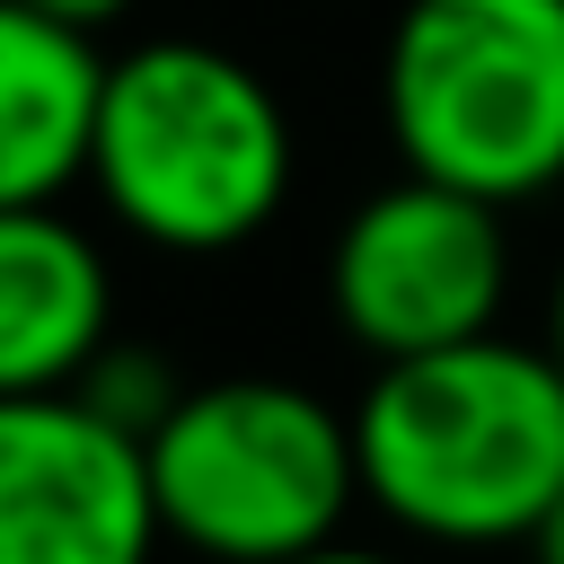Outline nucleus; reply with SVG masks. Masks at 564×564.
<instances>
[{
    "label": "nucleus",
    "mask_w": 564,
    "mask_h": 564,
    "mask_svg": "<svg viewBox=\"0 0 564 564\" xmlns=\"http://www.w3.org/2000/svg\"><path fill=\"white\" fill-rule=\"evenodd\" d=\"M379 123L405 176L538 203L564 185V0H405L379 44Z\"/></svg>",
    "instance_id": "obj_3"
},
{
    "label": "nucleus",
    "mask_w": 564,
    "mask_h": 564,
    "mask_svg": "<svg viewBox=\"0 0 564 564\" xmlns=\"http://www.w3.org/2000/svg\"><path fill=\"white\" fill-rule=\"evenodd\" d=\"M291 564H405V555H388V546H352V538H335V546H317V555H291Z\"/></svg>",
    "instance_id": "obj_11"
},
{
    "label": "nucleus",
    "mask_w": 564,
    "mask_h": 564,
    "mask_svg": "<svg viewBox=\"0 0 564 564\" xmlns=\"http://www.w3.org/2000/svg\"><path fill=\"white\" fill-rule=\"evenodd\" d=\"M546 352L564 361V273H555V291H546Z\"/></svg>",
    "instance_id": "obj_13"
},
{
    "label": "nucleus",
    "mask_w": 564,
    "mask_h": 564,
    "mask_svg": "<svg viewBox=\"0 0 564 564\" xmlns=\"http://www.w3.org/2000/svg\"><path fill=\"white\" fill-rule=\"evenodd\" d=\"M159 538L150 432L79 388L0 397V564H150Z\"/></svg>",
    "instance_id": "obj_6"
},
{
    "label": "nucleus",
    "mask_w": 564,
    "mask_h": 564,
    "mask_svg": "<svg viewBox=\"0 0 564 564\" xmlns=\"http://www.w3.org/2000/svg\"><path fill=\"white\" fill-rule=\"evenodd\" d=\"M291 106L256 62L203 35H141L106 70L88 185L141 247L229 256L291 203Z\"/></svg>",
    "instance_id": "obj_2"
},
{
    "label": "nucleus",
    "mask_w": 564,
    "mask_h": 564,
    "mask_svg": "<svg viewBox=\"0 0 564 564\" xmlns=\"http://www.w3.org/2000/svg\"><path fill=\"white\" fill-rule=\"evenodd\" d=\"M106 70L115 62L97 53V26L0 0V212L62 203L88 176Z\"/></svg>",
    "instance_id": "obj_8"
},
{
    "label": "nucleus",
    "mask_w": 564,
    "mask_h": 564,
    "mask_svg": "<svg viewBox=\"0 0 564 564\" xmlns=\"http://www.w3.org/2000/svg\"><path fill=\"white\" fill-rule=\"evenodd\" d=\"M511 300V238L502 203L397 176L361 194L326 247V308L370 361H414L441 344L494 335Z\"/></svg>",
    "instance_id": "obj_5"
},
{
    "label": "nucleus",
    "mask_w": 564,
    "mask_h": 564,
    "mask_svg": "<svg viewBox=\"0 0 564 564\" xmlns=\"http://www.w3.org/2000/svg\"><path fill=\"white\" fill-rule=\"evenodd\" d=\"M18 9H44V18H70V26H115L132 0H18Z\"/></svg>",
    "instance_id": "obj_10"
},
{
    "label": "nucleus",
    "mask_w": 564,
    "mask_h": 564,
    "mask_svg": "<svg viewBox=\"0 0 564 564\" xmlns=\"http://www.w3.org/2000/svg\"><path fill=\"white\" fill-rule=\"evenodd\" d=\"M79 397H88V405H106V414H115V423H132V432H159V423H167V405H176L185 388L167 379V361H159V352L106 344V352H97V370L79 379Z\"/></svg>",
    "instance_id": "obj_9"
},
{
    "label": "nucleus",
    "mask_w": 564,
    "mask_h": 564,
    "mask_svg": "<svg viewBox=\"0 0 564 564\" xmlns=\"http://www.w3.org/2000/svg\"><path fill=\"white\" fill-rule=\"evenodd\" d=\"M529 555H538V564H564V502H555V511H546V529H538V538H529Z\"/></svg>",
    "instance_id": "obj_12"
},
{
    "label": "nucleus",
    "mask_w": 564,
    "mask_h": 564,
    "mask_svg": "<svg viewBox=\"0 0 564 564\" xmlns=\"http://www.w3.org/2000/svg\"><path fill=\"white\" fill-rule=\"evenodd\" d=\"M115 335V273L97 238L53 212H0V397H53L97 370Z\"/></svg>",
    "instance_id": "obj_7"
},
{
    "label": "nucleus",
    "mask_w": 564,
    "mask_h": 564,
    "mask_svg": "<svg viewBox=\"0 0 564 564\" xmlns=\"http://www.w3.org/2000/svg\"><path fill=\"white\" fill-rule=\"evenodd\" d=\"M361 502L423 546H529L564 502V361L476 335L379 361L352 405Z\"/></svg>",
    "instance_id": "obj_1"
},
{
    "label": "nucleus",
    "mask_w": 564,
    "mask_h": 564,
    "mask_svg": "<svg viewBox=\"0 0 564 564\" xmlns=\"http://www.w3.org/2000/svg\"><path fill=\"white\" fill-rule=\"evenodd\" d=\"M167 538L203 564H291L344 538L361 494L352 414L300 379H203L150 432Z\"/></svg>",
    "instance_id": "obj_4"
}]
</instances>
